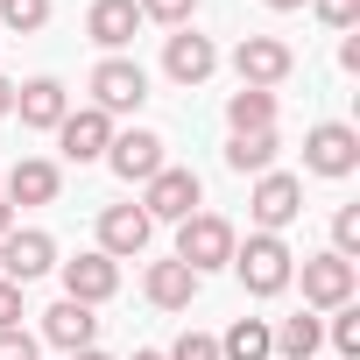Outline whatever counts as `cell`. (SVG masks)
Returning <instances> with one entry per match:
<instances>
[{
    "label": "cell",
    "instance_id": "1",
    "mask_svg": "<svg viewBox=\"0 0 360 360\" xmlns=\"http://www.w3.org/2000/svg\"><path fill=\"white\" fill-rule=\"evenodd\" d=\"M240 283H248V297H283L290 283H297V255L283 248V233H248V240H233V262H226Z\"/></svg>",
    "mask_w": 360,
    "mask_h": 360
},
{
    "label": "cell",
    "instance_id": "2",
    "mask_svg": "<svg viewBox=\"0 0 360 360\" xmlns=\"http://www.w3.org/2000/svg\"><path fill=\"white\" fill-rule=\"evenodd\" d=\"M233 240H240V233H233L219 212H191L184 226H176V262H184V269L205 283L212 269H226V262H233Z\"/></svg>",
    "mask_w": 360,
    "mask_h": 360
},
{
    "label": "cell",
    "instance_id": "3",
    "mask_svg": "<svg viewBox=\"0 0 360 360\" xmlns=\"http://www.w3.org/2000/svg\"><path fill=\"white\" fill-rule=\"evenodd\" d=\"M85 92H92V106H99L106 120H120V113H141V99H148V71H141L134 57H99L92 78H85Z\"/></svg>",
    "mask_w": 360,
    "mask_h": 360
},
{
    "label": "cell",
    "instance_id": "4",
    "mask_svg": "<svg viewBox=\"0 0 360 360\" xmlns=\"http://www.w3.org/2000/svg\"><path fill=\"white\" fill-rule=\"evenodd\" d=\"M198 205H205L198 169H176V162H162V169L148 176V184H141V212H148V219H176V226H184Z\"/></svg>",
    "mask_w": 360,
    "mask_h": 360
},
{
    "label": "cell",
    "instance_id": "5",
    "mask_svg": "<svg viewBox=\"0 0 360 360\" xmlns=\"http://www.w3.org/2000/svg\"><path fill=\"white\" fill-rule=\"evenodd\" d=\"M297 212H304V176H290V169L255 176V191H248V219H255V233H283Z\"/></svg>",
    "mask_w": 360,
    "mask_h": 360
},
{
    "label": "cell",
    "instance_id": "6",
    "mask_svg": "<svg viewBox=\"0 0 360 360\" xmlns=\"http://www.w3.org/2000/svg\"><path fill=\"white\" fill-rule=\"evenodd\" d=\"M233 71H240V85L276 92V85L297 71V50H290L283 36H240V43H233Z\"/></svg>",
    "mask_w": 360,
    "mask_h": 360
},
{
    "label": "cell",
    "instance_id": "7",
    "mask_svg": "<svg viewBox=\"0 0 360 360\" xmlns=\"http://www.w3.org/2000/svg\"><path fill=\"white\" fill-rule=\"evenodd\" d=\"M304 169H311V176H353V169H360V134H353L346 120H318V127L304 134Z\"/></svg>",
    "mask_w": 360,
    "mask_h": 360
},
{
    "label": "cell",
    "instance_id": "8",
    "mask_svg": "<svg viewBox=\"0 0 360 360\" xmlns=\"http://www.w3.org/2000/svg\"><path fill=\"white\" fill-rule=\"evenodd\" d=\"M57 276H64V297H71V304H92V311L120 290V262H113V255H99V248H85V255L57 262Z\"/></svg>",
    "mask_w": 360,
    "mask_h": 360
},
{
    "label": "cell",
    "instance_id": "9",
    "mask_svg": "<svg viewBox=\"0 0 360 360\" xmlns=\"http://www.w3.org/2000/svg\"><path fill=\"white\" fill-rule=\"evenodd\" d=\"M57 269V240L43 233V226H15L8 240H0V276H8V283H36V276H50Z\"/></svg>",
    "mask_w": 360,
    "mask_h": 360
},
{
    "label": "cell",
    "instance_id": "10",
    "mask_svg": "<svg viewBox=\"0 0 360 360\" xmlns=\"http://www.w3.org/2000/svg\"><path fill=\"white\" fill-rule=\"evenodd\" d=\"M162 162H169V155H162V134H148V127H127V134L106 141V169L120 176V184H148Z\"/></svg>",
    "mask_w": 360,
    "mask_h": 360
},
{
    "label": "cell",
    "instance_id": "11",
    "mask_svg": "<svg viewBox=\"0 0 360 360\" xmlns=\"http://www.w3.org/2000/svg\"><path fill=\"white\" fill-rule=\"evenodd\" d=\"M57 191H64V169L50 155H22L8 176H0V198L8 205H57Z\"/></svg>",
    "mask_w": 360,
    "mask_h": 360
},
{
    "label": "cell",
    "instance_id": "12",
    "mask_svg": "<svg viewBox=\"0 0 360 360\" xmlns=\"http://www.w3.org/2000/svg\"><path fill=\"white\" fill-rule=\"evenodd\" d=\"M106 141H113V120H106L99 106H78V113L57 120V148H64V162H106Z\"/></svg>",
    "mask_w": 360,
    "mask_h": 360
},
{
    "label": "cell",
    "instance_id": "13",
    "mask_svg": "<svg viewBox=\"0 0 360 360\" xmlns=\"http://www.w3.org/2000/svg\"><path fill=\"white\" fill-rule=\"evenodd\" d=\"M353 290H360L353 262H339V255H311L304 262V304L311 311H339V304H353Z\"/></svg>",
    "mask_w": 360,
    "mask_h": 360
},
{
    "label": "cell",
    "instance_id": "14",
    "mask_svg": "<svg viewBox=\"0 0 360 360\" xmlns=\"http://www.w3.org/2000/svg\"><path fill=\"white\" fill-rule=\"evenodd\" d=\"M162 71H169L176 85H205V78L219 71L212 36H198V29H169V43H162Z\"/></svg>",
    "mask_w": 360,
    "mask_h": 360
},
{
    "label": "cell",
    "instance_id": "15",
    "mask_svg": "<svg viewBox=\"0 0 360 360\" xmlns=\"http://www.w3.org/2000/svg\"><path fill=\"white\" fill-rule=\"evenodd\" d=\"M148 233H155V219L141 205H106L99 212V255H113V262H134L148 248Z\"/></svg>",
    "mask_w": 360,
    "mask_h": 360
},
{
    "label": "cell",
    "instance_id": "16",
    "mask_svg": "<svg viewBox=\"0 0 360 360\" xmlns=\"http://www.w3.org/2000/svg\"><path fill=\"white\" fill-rule=\"evenodd\" d=\"M134 29H141V8H134V0H92V8H85V36H92L106 57H120V50L134 43Z\"/></svg>",
    "mask_w": 360,
    "mask_h": 360
},
{
    "label": "cell",
    "instance_id": "17",
    "mask_svg": "<svg viewBox=\"0 0 360 360\" xmlns=\"http://www.w3.org/2000/svg\"><path fill=\"white\" fill-rule=\"evenodd\" d=\"M15 113H22V127H43V134H57V120L71 113V92H64V78H29V85H15Z\"/></svg>",
    "mask_w": 360,
    "mask_h": 360
},
{
    "label": "cell",
    "instance_id": "18",
    "mask_svg": "<svg viewBox=\"0 0 360 360\" xmlns=\"http://www.w3.org/2000/svg\"><path fill=\"white\" fill-rule=\"evenodd\" d=\"M43 339H50V346H64V353H85V346L99 339V318H92V304H71V297H57V304L43 311Z\"/></svg>",
    "mask_w": 360,
    "mask_h": 360
},
{
    "label": "cell",
    "instance_id": "19",
    "mask_svg": "<svg viewBox=\"0 0 360 360\" xmlns=\"http://www.w3.org/2000/svg\"><path fill=\"white\" fill-rule=\"evenodd\" d=\"M141 297L155 304V311H191V297H198V276L184 269V262H148V276H141Z\"/></svg>",
    "mask_w": 360,
    "mask_h": 360
},
{
    "label": "cell",
    "instance_id": "20",
    "mask_svg": "<svg viewBox=\"0 0 360 360\" xmlns=\"http://www.w3.org/2000/svg\"><path fill=\"white\" fill-rule=\"evenodd\" d=\"M276 155H283V134H276V127H262V134H233V141H226V169H233V176H269Z\"/></svg>",
    "mask_w": 360,
    "mask_h": 360
},
{
    "label": "cell",
    "instance_id": "21",
    "mask_svg": "<svg viewBox=\"0 0 360 360\" xmlns=\"http://www.w3.org/2000/svg\"><path fill=\"white\" fill-rule=\"evenodd\" d=\"M269 346H276V360H311V353L325 346V318H318V311H297V318L269 325Z\"/></svg>",
    "mask_w": 360,
    "mask_h": 360
},
{
    "label": "cell",
    "instance_id": "22",
    "mask_svg": "<svg viewBox=\"0 0 360 360\" xmlns=\"http://www.w3.org/2000/svg\"><path fill=\"white\" fill-rule=\"evenodd\" d=\"M226 127H233V134H262V127H276V92L240 85V92L226 99Z\"/></svg>",
    "mask_w": 360,
    "mask_h": 360
},
{
    "label": "cell",
    "instance_id": "23",
    "mask_svg": "<svg viewBox=\"0 0 360 360\" xmlns=\"http://www.w3.org/2000/svg\"><path fill=\"white\" fill-rule=\"evenodd\" d=\"M219 360H276V346H269V318H233L226 339H219Z\"/></svg>",
    "mask_w": 360,
    "mask_h": 360
},
{
    "label": "cell",
    "instance_id": "24",
    "mask_svg": "<svg viewBox=\"0 0 360 360\" xmlns=\"http://www.w3.org/2000/svg\"><path fill=\"white\" fill-rule=\"evenodd\" d=\"M50 22V0H0V29H15V36H36Z\"/></svg>",
    "mask_w": 360,
    "mask_h": 360
},
{
    "label": "cell",
    "instance_id": "25",
    "mask_svg": "<svg viewBox=\"0 0 360 360\" xmlns=\"http://www.w3.org/2000/svg\"><path fill=\"white\" fill-rule=\"evenodd\" d=\"M325 339L339 346V360H360V304H339L332 325H325Z\"/></svg>",
    "mask_w": 360,
    "mask_h": 360
},
{
    "label": "cell",
    "instance_id": "26",
    "mask_svg": "<svg viewBox=\"0 0 360 360\" xmlns=\"http://www.w3.org/2000/svg\"><path fill=\"white\" fill-rule=\"evenodd\" d=\"M134 8H141V22H162V29H191L198 0H134Z\"/></svg>",
    "mask_w": 360,
    "mask_h": 360
},
{
    "label": "cell",
    "instance_id": "27",
    "mask_svg": "<svg viewBox=\"0 0 360 360\" xmlns=\"http://www.w3.org/2000/svg\"><path fill=\"white\" fill-rule=\"evenodd\" d=\"M332 255H339V262L360 255V205H339V212H332Z\"/></svg>",
    "mask_w": 360,
    "mask_h": 360
},
{
    "label": "cell",
    "instance_id": "28",
    "mask_svg": "<svg viewBox=\"0 0 360 360\" xmlns=\"http://www.w3.org/2000/svg\"><path fill=\"white\" fill-rule=\"evenodd\" d=\"M162 360H219V339H212V332H176V346H169Z\"/></svg>",
    "mask_w": 360,
    "mask_h": 360
},
{
    "label": "cell",
    "instance_id": "29",
    "mask_svg": "<svg viewBox=\"0 0 360 360\" xmlns=\"http://www.w3.org/2000/svg\"><path fill=\"white\" fill-rule=\"evenodd\" d=\"M311 8H318V22H325V29H339V36L360 22V0H311Z\"/></svg>",
    "mask_w": 360,
    "mask_h": 360
},
{
    "label": "cell",
    "instance_id": "30",
    "mask_svg": "<svg viewBox=\"0 0 360 360\" xmlns=\"http://www.w3.org/2000/svg\"><path fill=\"white\" fill-rule=\"evenodd\" d=\"M0 360H43V346H36V339L15 325V332H0Z\"/></svg>",
    "mask_w": 360,
    "mask_h": 360
},
{
    "label": "cell",
    "instance_id": "31",
    "mask_svg": "<svg viewBox=\"0 0 360 360\" xmlns=\"http://www.w3.org/2000/svg\"><path fill=\"white\" fill-rule=\"evenodd\" d=\"M15 325H22V283L0 276V332H15Z\"/></svg>",
    "mask_w": 360,
    "mask_h": 360
},
{
    "label": "cell",
    "instance_id": "32",
    "mask_svg": "<svg viewBox=\"0 0 360 360\" xmlns=\"http://www.w3.org/2000/svg\"><path fill=\"white\" fill-rule=\"evenodd\" d=\"M8 233H15V205H8V198H0V240H8Z\"/></svg>",
    "mask_w": 360,
    "mask_h": 360
},
{
    "label": "cell",
    "instance_id": "33",
    "mask_svg": "<svg viewBox=\"0 0 360 360\" xmlns=\"http://www.w3.org/2000/svg\"><path fill=\"white\" fill-rule=\"evenodd\" d=\"M8 113H15V85H8V78H0V120H8Z\"/></svg>",
    "mask_w": 360,
    "mask_h": 360
},
{
    "label": "cell",
    "instance_id": "34",
    "mask_svg": "<svg viewBox=\"0 0 360 360\" xmlns=\"http://www.w3.org/2000/svg\"><path fill=\"white\" fill-rule=\"evenodd\" d=\"M262 8H276V15H297V8H304V0H262Z\"/></svg>",
    "mask_w": 360,
    "mask_h": 360
},
{
    "label": "cell",
    "instance_id": "35",
    "mask_svg": "<svg viewBox=\"0 0 360 360\" xmlns=\"http://www.w3.org/2000/svg\"><path fill=\"white\" fill-rule=\"evenodd\" d=\"M71 360H113V353H99V346H85V353H71Z\"/></svg>",
    "mask_w": 360,
    "mask_h": 360
},
{
    "label": "cell",
    "instance_id": "36",
    "mask_svg": "<svg viewBox=\"0 0 360 360\" xmlns=\"http://www.w3.org/2000/svg\"><path fill=\"white\" fill-rule=\"evenodd\" d=\"M134 360H162V353H155V346H134Z\"/></svg>",
    "mask_w": 360,
    "mask_h": 360
}]
</instances>
